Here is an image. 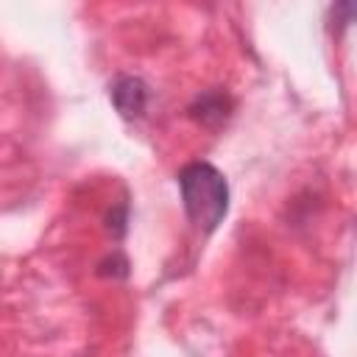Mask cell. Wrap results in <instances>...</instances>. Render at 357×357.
<instances>
[{"label":"cell","instance_id":"3","mask_svg":"<svg viewBox=\"0 0 357 357\" xmlns=\"http://www.w3.org/2000/svg\"><path fill=\"white\" fill-rule=\"evenodd\" d=\"M229 109H231V103H229V98H226L223 92H206V95H201V98L195 100V106H192V117H195L198 123L215 128V126L226 123Z\"/></svg>","mask_w":357,"mask_h":357},{"label":"cell","instance_id":"1","mask_svg":"<svg viewBox=\"0 0 357 357\" xmlns=\"http://www.w3.org/2000/svg\"><path fill=\"white\" fill-rule=\"evenodd\" d=\"M178 190L187 218L204 231H215L229 212V184L209 162H190L178 173Z\"/></svg>","mask_w":357,"mask_h":357},{"label":"cell","instance_id":"2","mask_svg":"<svg viewBox=\"0 0 357 357\" xmlns=\"http://www.w3.org/2000/svg\"><path fill=\"white\" fill-rule=\"evenodd\" d=\"M148 98H151V92H148V86H145L142 78L123 75V78H117V81L112 84V103H114V109H117L123 117H128V120L145 114Z\"/></svg>","mask_w":357,"mask_h":357}]
</instances>
